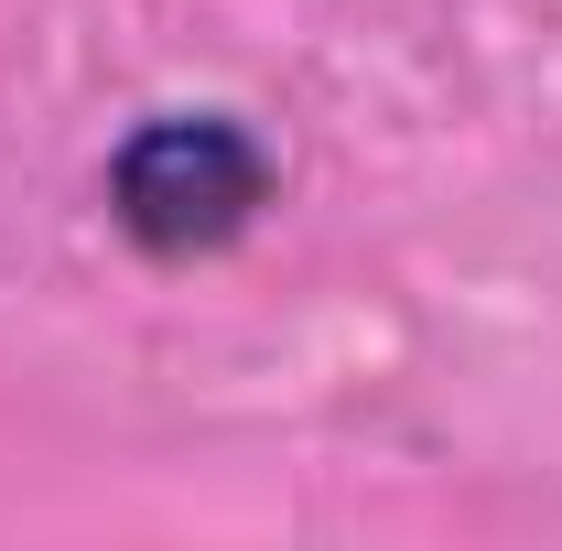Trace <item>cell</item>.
Listing matches in <instances>:
<instances>
[{
  "label": "cell",
  "instance_id": "6da1fadb",
  "mask_svg": "<svg viewBox=\"0 0 562 551\" xmlns=\"http://www.w3.org/2000/svg\"><path fill=\"white\" fill-rule=\"evenodd\" d=\"M260 140L227 120H151V131L109 162V206L140 249H216L260 206Z\"/></svg>",
  "mask_w": 562,
  "mask_h": 551
}]
</instances>
